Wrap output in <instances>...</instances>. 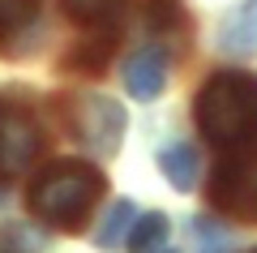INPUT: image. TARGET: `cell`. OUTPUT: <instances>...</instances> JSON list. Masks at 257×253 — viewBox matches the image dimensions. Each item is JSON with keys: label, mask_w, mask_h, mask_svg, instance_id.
<instances>
[{"label": "cell", "mask_w": 257, "mask_h": 253, "mask_svg": "<svg viewBox=\"0 0 257 253\" xmlns=\"http://www.w3.org/2000/svg\"><path fill=\"white\" fill-rule=\"evenodd\" d=\"M159 172H163V181L172 185V189L189 193L193 185H197L202 159H197V150H193L189 142H167L163 150H159Z\"/></svg>", "instance_id": "9"}, {"label": "cell", "mask_w": 257, "mask_h": 253, "mask_svg": "<svg viewBox=\"0 0 257 253\" xmlns=\"http://www.w3.org/2000/svg\"><path fill=\"white\" fill-rule=\"evenodd\" d=\"M146 22H150V30H167V26H176V22H180V9H176V0H150Z\"/></svg>", "instance_id": "13"}, {"label": "cell", "mask_w": 257, "mask_h": 253, "mask_svg": "<svg viewBox=\"0 0 257 253\" xmlns=\"http://www.w3.org/2000/svg\"><path fill=\"white\" fill-rule=\"evenodd\" d=\"M146 253H180V249H146Z\"/></svg>", "instance_id": "14"}, {"label": "cell", "mask_w": 257, "mask_h": 253, "mask_svg": "<svg viewBox=\"0 0 257 253\" xmlns=\"http://www.w3.org/2000/svg\"><path fill=\"white\" fill-rule=\"evenodd\" d=\"M133 219H138V206L133 202H111V210L103 215V227L94 232V244L99 249H120V244L128 240V227H133Z\"/></svg>", "instance_id": "10"}, {"label": "cell", "mask_w": 257, "mask_h": 253, "mask_svg": "<svg viewBox=\"0 0 257 253\" xmlns=\"http://www.w3.org/2000/svg\"><path fill=\"white\" fill-rule=\"evenodd\" d=\"M73 129L94 154H111L124 137V108L107 95H82L73 108Z\"/></svg>", "instance_id": "5"}, {"label": "cell", "mask_w": 257, "mask_h": 253, "mask_svg": "<svg viewBox=\"0 0 257 253\" xmlns=\"http://www.w3.org/2000/svg\"><path fill=\"white\" fill-rule=\"evenodd\" d=\"M163 236H167V215H163V210H146V215L133 219V227H128V240H124V244H133L138 253H146V249H155Z\"/></svg>", "instance_id": "12"}, {"label": "cell", "mask_w": 257, "mask_h": 253, "mask_svg": "<svg viewBox=\"0 0 257 253\" xmlns=\"http://www.w3.org/2000/svg\"><path fill=\"white\" fill-rule=\"evenodd\" d=\"M43 133L35 125V112L18 95H0V181H18L39 159Z\"/></svg>", "instance_id": "3"}, {"label": "cell", "mask_w": 257, "mask_h": 253, "mask_svg": "<svg viewBox=\"0 0 257 253\" xmlns=\"http://www.w3.org/2000/svg\"><path fill=\"white\" fill-rule=\"evenodd\" d=\"M39 0H0V52L26 56L30 39L39 35Z\"/></svg>", "instance_id": "7"}, {"label": "cell", "mask_w": 257, "mask_h": 253, "mask_svg": "<svg viewBox=\"0 0 257 253\" xmlns=\"http://www.w3.org/2000/svg\"><path fill=\"white\" fill-rule=\"evenodd\" d=\"M219 47L227 56H253L257 52V0H240L219 26Z\"/></svg>", "instance_id": "8"}, {"label": "cell", "mask_w": 257, "mask_h": 253, "mask_svg": "<svg viewBox=\"0 0 257 253\" xmlns=\"http://www.w3.org/2000/svg\"><path fill=\"white\" fill-rule=\"evenodd\" d=\"M124 86L133 99L155 103L167 86V56L159 47H138V52L124 60Z\"/></svg>", "instance_id": "6"}, {"label": "cell", "mask_w": 257, "mask_h": 253, "mask_svg": "<svg viewBox=\"0 0 257 253\" xmlns=\"http://www.w3.org/2000/svg\"><path fill=\"white\" fill-rule=\"evenodd\" d=\"M210 206L227 219H257V150H240L210 176Z\"/></svg>", "instance_id": "4"}, {"label": "cell", "mask_w": 257, "mask_h": 253, "mask_svg": "<svg viewBox=\"0 0 257 253\" xmlns=\"http://www.w3.org/2000/svg\"><path fill=\"white\" fill-rule=\"evenodd\" d=\"M64 13L82 26H99V22H116L120 9H124V0H60Z\"/></svg>", "instance_id": "11"}, {"label": "cell", "mask_w": 257, "mask_h": 253, "mask_svg": "<svg viewBox=\"0 0 257 253\" xmlns=\"http://www.w3.org/2000/svg\"><path fill=\"white\" fill-rule=\"evenodd\" d=\"M99 193H103V172L94 163L64 159L43 167L39 181L30 185V210L52 227H82Z\"/></svg>", "instance_id": "2"}, {"label": "cell", "mask_w": 257, "mask_h": 253, "mask_svg": "<svg viewBox=\"0 0 257 253\" xmlns=\"http://www.w3.org/2000/svg\"><path fill=\"white\" fill-rule=\"evenodd\" d=\"M197 125L214 146L257 142V77L253 73H214L197 91Z\"/></svg>", "instance_id": "1"}]
</instances>
